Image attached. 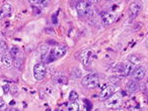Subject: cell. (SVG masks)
Segmentation results:
<instances>
[{
	"label": "cell",
	"mask_w": 148,
	"mask_h": 111,
	"mask_svg": "<svg viewBox=\"0 0 148 111\" xmlns=\"http://www.w3.org/2000/svg\"><path fill=\"white\" fill-rule=\"evenodd\" d=\"M82 85L87 89H95L99 86V78L97 74H88L82 79Z\"/></svg>",
	"instance_id": "obj_1"
},
{
	"label": "cell",
	"mask_w": 148,
	"mask_h": 111,
	"mask_svg": "<svg viewBox=\"0 0 148 111\" xmlns=\"http://www.w3.org/2000/svg\"><path fill=\"white\" fill-rule=\"evenodd\" d=\"M123 102V97L121 93H114L113 95L105 100V106L108 108H118Z\"/></svg>",
	"instance_id": "obj_2"
},
{
	"label": "cell",
	"mask_w": 148,
	"mask_h": 111,
	"mask_svg": "<svg viewBox=\"0 0 148 111\" xmlns=\"http://www.w3.org/2000/svg\"><path fill=\"white\" fill-rule=\"evenodd\" d=\"M143 8V3L140 0H135L134 2H132L129 6V15L130 18H135L138 15V13L142 10Z\"/></svg>",
	"instance_id": "obj_3"
},
{
	"label": "cell",
	"mask_w": 148,
	"mask_h": 111,
	"mask_svg": "<svg viewBox=\"0 0 148 111\" xmlns=\"http://www.w3.org/2000/svg\"><path fill=\"white\" fill-rule=\"evenodd\" d=\"M46 76V67L44 63H38L34 66V77L36 80L42 81Z\"/></svg>",
	"instance_id": "obj_4"
},
{
	"label": "cell",
	"mask_w": 148,
	"mask_h": 111,
	"mask_svg": "<svg viewBox=\"0 0 148 111\" xmlns=\"http://www.w3.org/2000/svg\"><path fill=\"white\" fill-rule=\"evenodd\" d=\"M91 57H92V51H91V49H83L80 53L79 60H80L81 64H82L83 66L88 68L91 65Z\"/></svg>",
	"instance_id": "obj_5"
},
{
	"label": "cell",
	"mask_w": 148,
	"mask_h": 111,
	"mask_svg": "<svg viewBox=\"0 0 148 111\" xmlns=\"http://www.w3.org/2000/svg\"><path fill=\"white\" fill-rule=\"evenodd\" d=\"M101 20H103L105 26H110L115 22L116 15L112 12H109V11H105V12L101 13Z\"/></svg>",
	"instance_id": "obj_6"
},
{
	"label": "cell",
	"mask_w": 148,
	"mask_h": 111,
	"mask_svg": "<svg viewBox=\"0 0 148 111\" xmlns=\"http://www.w3.org/2000/svg\"><path fill=\"white\" fill-rule=\"evenodd\" d=\"M115 93V87L113 85H108V86H105L103 89H101V93H99V97L103 100H106L107 98H109L111 95H113Z\"/></svg>",
	"instance_id": "obj_7"
},
{
	"label": "cell",
	"mask_w": 148,
	"mask_h": 111,
	"mask_svg": "<svg viewBox=\"0 0 148 111\" xmlns=\"http://www.w3.org/2000/svg\"><path fill=\"white\" fill-rule=\"evenodd\" d=\"M145 74H146V69L142 66H139V67H137V68H135V70L132 73L133 79L136 81H141L142 79L145 77Z\"/></svg>",
	"instance_id": "obj_8"
},
{
	"label": "cell",
	"mask_w": 148,
	"mask_h": 111,
	"mask_svg": "<svg viewBox=\"0 0 148 111\" xmlns=\"http://www.w3.org/2000/svg\"><path fill=\"white\" fill-rule=\"evenodd\" d=\"M0 62H1V64H2L3 67H5V68H10V67H12V65H13V59L11 58V56L9 55V53H5L1 56Z\"/></svg>",
	"instance_id": "obj_9"
},
{
	"label": "cell",
	"mask_w": 148,
	"mask_h": 111,
	"mask_svg": "<svg viewBox=\"0 0 148 111\" xmlns=\"http://www.w3.org/2000/svg\"><path fill=\"white\" fill-rule=\"evenodd\" d=\"M66 51H67V47H65V45H58L57 47L52 49L51 53H53L54 57H55L56 60H57V59L63 57V56L66 53Z\"/></svg>",
	"instance_id": "obj_10"
},
{
	"label": "cell",
	"mask_w": 148,
	"mask_h": 111,
	"mask_svg": "<svg viewBox=\"0 0 148 111\" xmlns=\"http://www.w3.org/2000/svg\"><path fill=\"white\" fill-rule=\"evenodd\" d=\"M126 88H127V91L129 93H135L138 91V89H139V85H138V82H136V80H130L129 82L127 83V86H126Z\"/></svg>",
	"instance_id": "obj_11"
},
{
	"label": "cell",
	"mask_w": 148,
	"mask_h": 111,
	"mask_svg": "<svg viewBox=\"0 0 148 111\" xmlns=\"http://www.w3.org/2000/svg\"><path fill=\"white\" fill-rule=\"evenodd\" d=\"M50 51H50L48 45H42L41 47H40V55H41V59H42V61H43V63L45 62V60L47 59Z\"/></svg>",
	"instance_id": "obj_12"
},
{
	"label": "cell",
	"mask_w": 148,
	"mask_h": 111,
	"mask_svg": "<svg viewBox=\"0 0 148 111\" xmlns=\"http://www.w3.org/2000/svg\"><path fill=\"white\" fill-rule=\"evenodd\" d=\"M134 70H135V65L132 64L131 62L125 63V75L126 76L131 75Z\"/></svg>",
	"instance_id": "obj_13"
},
{
	"label": "cell",
	"mask_w": 148,
	"mask_h": 111,
	"mask_svg": "<svg viewBox=\"0 0 148 111\" xmlns=\"http://www.w3.org/2000/svg\"><path fill=\"white\" fill-rule=\"evenodd\" d=\"M3 16H8L11 12H12V6L10 4H4L1 8Z\"/></svg>",
	"instance_id": "obj_14"
},
{
	"label": "cell",
	"mask_w": 148,
	"mask_h": 111,
	"mask_svg": "<svg viewBox=\"0 0 148 111\" xmlns=\"http://www.w3.org/2000/svg\"><path fill=\"white\" fill-rule=\"evenodd\" d=\"M142 59L140 56L138 55H131L129 56V62H131L132 64H134L136 66V65H139L140 63H141Z\"/></svg>",
	"instance_id": "obj_15"
},
{
	"label": "cell",
	"mask_w": 148,
	"mask_h": 111,
	"mask_svg": "<svg viewBox=\"0 0 148 111\" xmlns=\"http://www.w3.org/2000/svg\"><path fill=\"white\" fill-rule=\"evenodd\" d=\"M18 53H19V49L17 47H12L10 51H9V55L11 56V58H12L13 60L17 58V55H18Z\"/></svg>",
	"instance_id": "obj_16"
},
{
	"label": "cell",
	"mask_w": 148,
	"mask_h": 111,
	"mask_svg": "<svg viewBox=\"0 0 148 111\" xmlns=\"http://www.w3.org/2000/svg\"><path fill=\"white\" fill-rule=\"evenodd\" d=\"M55 81L59 84H67L68 83V78L66 76H63V75H60L57 78L55 79Z\"/></svg>",
	"instance_id": "obj_17"
},
{
	"label": "cell",
	"mask_w": 148,
	"mask_h": 111,
	"mask_svg": "<svg viewBox=\"0 0 148 111\" xmlns=\"http://www.w3.org/2000/svg\"><path fill=\"white\" fill-rule=\"evenodd\" d=\"M68 110H70V111H77V110H79L78 104H77L75 101H71V103H70L69 106H68Z\"/></svg>",
	"instance_id": "obj_18"
},
{
	"label": "cell",
	"mask_w": 148,
	"mask_h": 111,
	"mask_svg": "<svg viewBox=\"0 0 148 111\" xmlns=\"http://www.w3.org/2000/svg\"><path fill=\"white\" fill-rule=\"evenodd\" d=\"M81 71L79 70L78 68H74L73 70H72V76L75 77V78H80L81 77Z\"/></svg>",
	"instance_id": "obj_19"
},
{
	"label": "cell",
	"mask_w": 148,
	"mask_h": 111,
	"mask_svg": "<svg viewBox=\"0 0 148 111\" xmlns=\"http://www.w3.org/2000/svg\"><path fill=\"white\" fill-rule=\"evenodd\" d=\"M78 98V94H77L75 91H71L70 92V95H69V99L71 101H75L76 99Z\"/></svg>",
	"instance_id": "obj_20"
},
{
	"label": "cell",
	"mask_w": 148,
	"mask_h": 111,
	"mask_svg": "<svg viewBox=\"0 0 148 111\" xmlns=\"http://www.w3.org/2000/svg\"><path fill=\"white\" fill-rule=\"evenodd\" d=\"M50 0H38V4L40 5L41 7H45L49 4Z\"/></svg>",
	"instance_id": "obj_21"
},
{
	"label": "cell",
	"mask_w": 148,
	"mask_h": 111,
	"mask_svg": "<svg viewBox=\"0 0 148 111\" xmlns=\"http://www.w3.org/2000/svg\"><path fill=\"white\" fill-rule=\"evenodd\" d=\"M5 107H6V103H5V101L3 100L2 98H0V110H1V109H4Z\"/></svg>",
	"instance_id": "obj_22"
},
{
	"label": "cell",
	"mask_w": 148,
	"mask_h": 111,
	"mask_svg": "<svg viewBox=\"0 0 148 111\" xmlns=\"http://www.w3.org/2000/svg\"><path fill=\"white\" fill-rule=\"evenodd\" d=\"M3 89H4V92L7 93L9 91V85H4V86H3Z\"/></svg>",
	"instance_id": "obj_23"
},
{
	"label": "cell",
	"mask_w": 148,
	"mask_h": 111,
	"mask_svg": "<svg viewBox=\"0 0 148 111\" xmlns=\"http://www.w3.org/2000/svg\"><path fill=\"white\" fill-rule=\"evenodd\" d=\"M29 2L33 3V4H35V3H38V0H29Z\"/></svg>",
	"instance_id": "obj_24"
},
{
	"label": "cell",
	"mask_w": 148,
	"mask_h": 111,
	"mask_svg": "<svg viewBox=\"0 0 148 111\" xmlns=\"http://www.w3.org/2000/svg\"><path fill=\"white\" fill-rule=\"evenodd\" d=\"M50 45H57V43H55V41H49Z\"/></svg>",
	"instance_id": "obj_25"
},
{
	"label": "cell",
	"mask_w": 148,
	"mask_h": 111,
	"mask_svg": "<svg viewBox=\"0 0 148 111\" xmlns=\"http://www.w3.org/2000/svg\"><path fill=\"white\" fill-rule=\"evenodd\" d=\"M53 22H54V23L57 22V20H56V15H54V16H53Z\"/></svg>",
	"instance_id": "obj_26"
},
{
	"label": "cell",
	"mask_w": 148,
	"mask_h": 111,
	"mask_svg": "<svg viewBox=\"0 0 148 111\" xmlns=\"http://www.w3.org/2000/svg\"><path fill=\"white\" fill-rule=\"evenodd\" d=\"M91 1H92V2H101V0H91Z\"/></svg>",
	"instance_id": "obj_27"
},
{
	"label": "cell",
	"mask_w": 148,
	"mask_h": 111,
	"mask_svg": "<svg viewBox=\"0 0 148 111\" xmlns=\"http://www.w3.org/2000/svg\"><path fill=\"white\" fill-rule=\"evenodd\" d=\"M146 47H147V49H148V41H147V43H146Z\"/></svg>",
	"instance_id": "obj_28"
},
{
	"label": "cell",
	"mask_w": 148,
	"mask_h": 111,
	"mask_svg": "<svg viewBox=\"0 0 148 111\" xmlns=\"http://www.w3.org/2000/svg\"><path fill=\"white\" fill-rule=\"evenodd\" d=\"M76 1H80V0H76Z\"/></svg>",
	"instance_id": "obj_29"
},
{
	"label": "cell",
	"mask_w": 148,
	"mask_h": 111,
	"mask_svg": "<svg viewBox=\"0 0 148 111\" xmlns=\"http://www.w3.org/2000/svg\"><path fill=\"white\" fill-rule=\"evenodd\" d=\"M111 1H113V0H111Z\"/></svg>",
	"instance_id": "obj_30"
}]
</instances>
